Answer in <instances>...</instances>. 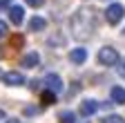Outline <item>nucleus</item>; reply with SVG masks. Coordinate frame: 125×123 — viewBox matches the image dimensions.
<instances>
[{
  "label": "nucleus",
  "mask_w": 125,
  "mask_h": 123,
  "mask_svg": "<svg viewBox=\"0 0 125 123\" xmlns=\"http://www.w3.org/2000/svg\"><path fill=\"white\" fill-rule=\"evenodd\" d=\"M45 27H47V20L42 16H34L29 20V29H31V32H42Z\"/></svg>",
  "instance_id": "obj_11"
},
{
  "label": "nucleus",
  "mask_w": 125,
  "mask_h": 123,
  "mask_svg": "<svg viewBox=\"0 0 125 123\" xmlns=\"http://www.w3.org/2000/svg\"><path fill=\"white\" fill-rule=\"evenodd\" d=\"M69 60H72V65H83L85 60H87V49L85 47H76L69 52Z\"/></svg>",
  "instance_id": "obj_6"
},
{
  "label": "nucleus",
  "mask_w": 125,
  "mask_h": 123,
  "mask_svg": "<svg viewBox=\"0 0 125 123\" xmlns=\"http://www.w3.org/2000/svg\"><path fill=\"white\" fill-rule=\"evenodd\" d=\"M123 36H125V29H123Z\"/></svg>",
  "instance_id": "obj_18"
},
{
  "label": "nucleus",
  "mask_w": 125,
  "mask_h": 123,
  "mask_svg": "<svg viewBox=\"0 0 125 123\" xmlns=\"http://www.w3.org/2000/svg\"><path fill=\"white\" fill-rule=\"evenodd\" d=\"M109 99H112L114 103H118V105H125V87L114 85V87H112V92H109Z\"/></svg>",
  "instance_id": "obj_10"
},
{
  "label": "nucleus",
  "mask_w": 125,
  "mask_h": 123,
  "mask_svg": "<svg viewBox=\"0 0 125 123\" xmlns=\"http://www.w3.org/2000/svg\"><path fill=\"white\" fill-rule=\"evenodd\" d=\"M45 85H47V89H49V92H54V94H58V92L62 89V81H60L58 74H47Z\"/></svg>",
  "instance_id": "obj_5"
},
{
  "label": "nucleus",
  "mask_w": 125,
  "mask_h": 123,
  "mask_svg": "<svg viewBox=\"0 0 125 123\" xmlns=\"http://www.w3.org/2000/svg\"><path fill=\"white\" fill-rule=\"evenodd\" d=\"M11 2H13V0H0V9H7V7H11Z\"/></svg>",
  "instance_id": "obj_16"
},
{
  "label": "nucleus",
  "mask_w": 125,
  "mask_h": 123,
  "mask_svg": "<svg viewBox=\"0 0 125 123\" xmlns=\"http://www.w3.org/2000/svg\"><path fill=\"white\" fill-rule=\"evenodd\" d=\"M58 123H76V114L72 110H62L58 114Z\"/></svg>",
  "instance_id": "obj_12"
},
{
  "label": "nucleus",
  "mask_w": 125,
  "mask_h": 123,
  "mask_svg": "<svg viewBox=\"0 0 125 123\" xmlns=\"http://www.w3.org/2000/svg\"><path fill=\"white\" fill-rule=\"evenodd\" d=\"M38 63H40V54H38V52H29V54H25V56H22V60H20V65H22V67H27V69L38 67Z\"/></svg>",
  "instance_id": "obj_8"
},
{
  "label": "nucleus",
  "mask_w": 125,
  "mask_h": 123,
  "mask_svg": "<svg viewBox=\"0 0 125 123\" xmlns=\"http://www.w3.org/2000/svg\"><path fill=\"white\" fill-rule=\"evenodd\" d=\"M121 74H125V60L121 63Z\"/></svg>",
  "instance_id": "obj_17"
},
{
  "label": "nucleus",
  "mask_w": 125,
  "mask_h": 123,
  "mask_svg": "<svg viewBox=\"0 0 125 123\" xmlns=\"http://www.w3.org/2000/svg\"><path fill=\"white\" fill-rule=\"evenodd\" d=\"M96 110H98V101H94V99H85L81 103V114L83 116H92Z\"/></svg>",
  "instance_id": "obj_9"
},
{
  "label": "nucleus",
  "mask_w": 125,
  "mask_h": 123,
  "mask_svg": "<svg viewBox=\"0 0 125 123\" xmlns=\"http://www.w3.org/2000/svg\"><path fill=\"white\" fill-rule=\"evenodd\" d=\"M94 27H96V22H94L92 9H78L72 16V36L78 38V40L89 38L92 32H94Z\"/></svg>",
  "instance_id": "obj_1"
},
{
  "label": "nucleus",
  "mask_w": 125,
  "mask_h": 123,
  "mask_svg": "<svg viewBox=\"0 0 125 123\" xmlns=\"http://www.w3.org/2000/svg\"><path fill=\"white\" fill-rule=\"evenodd\" d=\"M2 81L7 83V85H11V87H18V85H25V74L22 72H7L5 76H2Z\"/></svg>",
  "instance_id": "obj_4"
},
{
  "label": "nucleus",
  "mask_w": 125,
  "mask_h": 123,
  "mask_svg": "<svg viewBox=\"0 0 125 123\" xmlns=\"http://www.w3.org/2000/svg\"><path fill=\"white\" fill-rule=\"evenodd\" d=\"M27 5H29V7H42L45 0H27Z\"/></svg>",
  "instance_id": "obj_14"
},
{
  "label": "nucleus",
  "mask_w": 125,
  "mask_h": 123,
  "mask_svg": "<svg viewBox=\"0 0 125 123\" xmlns=\"http://www.w3.org/2000/svg\"><path fill=\"white\" fill-rule=\"evenodd\" d=\"M2 36H7V22L0 20V38H2Z\"/></svg>",
  "instance_id": "obj_15"
},
{
  "label": "nucleus",
  "mask_w": 125,
  "mask_h": 123,
  "mask_svg": "<svg viewBox=\"0 0 125 123\" xmlns=\"http://www.w3.org/2000/svg\"><path fill=\"white\" fill-rule=\"evenodd\" d=\"M123 16H125V7L118 5V2H112V5L107 7V11H105V18H107L109 25H118Z\"/></svg>",
  "instance_id": "obj_3"
},
{
  "label": "nucleus",
  "mask_w": 125,
  "mask_h": 123,
  "mask_svg": "<svg viewBox=\"0 0 125 123\" xmlns=\"http://www.w3.org/2000/svg\"><path fill=\"white\" fill-rule=\"evenodd\" d=\"M98 63L105 65V67H114V65L121 63V56H118V52L114 47H101V52H98Z\"/></svg>",
  "instance_id": "obj_2"
},
{
  "label": "nucleus",
  "mask_w": 125,
  "mask_h": 123,
  "mask_svg": "<svg viewBox=\"0 0 125 123\" xmlns=\"http://www.w3.org/2000/svg\"><path fill=\"white\" fill-rule=\"evenodd\" d=\"M103 123H125V119L118 116V114H107V116L103 119Z\"/></svg>",
  "instance_id": "obj_13"
},
{
  "label": "nucleus",
  "mask_w": 125,
  "mask_h": 123,
  "mask_svg": "<svg viewBox=\"0 0 125 123\" xmlns=\"http://www.w3.org/2000/svg\"><path fill=\"white\" fill-rule=\"evenodd\" d=\"M9 18H11L13 25H22V20H25V9L20 5H11L9 7Z\"/></svg>",
  "instance_id": "obj_7"
}]
</instances>
